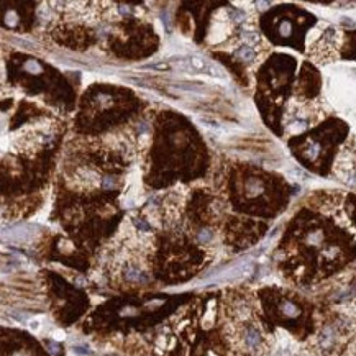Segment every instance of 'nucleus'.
<instances>
[{
	"label": "nucleus",
	"mask_w": 356,
	"mask_h": 356,
	"mask_svg": "<svg viewBox=\"0 0 356 356\" xmlns=\"http://www.w3.org/2000/svg\"><path fill=\"white\" fill-rule=\"evenodd\" d=\"M277 310H279L281 315L284 318H287V320H294V318H297L301 315L299 305L291 299H281L279 304H277Z\"/></svg>",
	"instance_id": "nucleus-6"
},
{
	"label": "nucleus",
	"mask_w": 356,
	"mask_h": 356,
	"mask_svg": "<svg viewBox=\"0 0 356 356\" xmlns=\"http://www.w3.org/2000/svg\"><path fill=\"white\" fill-rule=\"evenodd\" d=\"M48 347L51 348V352H53V353L59 355V347H57L56 343H53V342H48Z\"/></svg>",
	"instance_id": "nucleus-13"
},
{
	"label": "nucleus",
	"mask_w": 356,
	"mask_h": 356,
	"mask_svg": "<svg viewBox=\"0 0 356 356\" xmlns=\"http://www.w3.org/2000/svg\"><path fill=\"white\" fill-rule=\"evenodd\" d=\"M347 208H348V212H350V215H352V218L356 222V196H352L348 199Z\"/></svg>",
	"instance_id": "nucleus-10"
},
{
	"label": "nucleus",
	"mask_w": 356,
	"mask_h": 356,
	"mask_svg": "<svg viewBox=\"0 0 356 356\" xmlns=\"http://www.w3.org/2000/svg\"><path fill=\"white\" fill-rule=\"evenodd\" d=\"M137 227L141 228V230H145V232H148V230H150V227L143 222V220H137Z\"/></svg>",
	"instance_id": "nucleus-12"
},
{
	"label": "nucleus",
	"mask_w": 356,
	"mask_h": 356,
	"mask_svg": "<svg viewBox=\"0 0 356 356\" xmlns=\"http://www.w3.org/2000/svg\"><path fill=\"white\" fill-rule=\"evenodd\" d=\"M335 174L345 184L356 187V141L348 143L340 153L337 164H335Z\"/></svg>",
	"instance_id": "nucleus-2"
},
{
	"label": "nucleus",
	"mask_w": 356,
	"mask_h": 356,
	"mask_svg": "<svg viewBox=\"0 0 356 356\" xmlns=\"http://www.w3.org/2000/svg\"><path fill=\"white\" fill-rule=\"evenodd\" d=\"M235 56L243 62H253V61H256V57H258V53H256V50L253 48V46L243 45L235 51Z\"/></svg>",
	"instance_id": "nucleus-7"
},
{
	"label": "nucleus",
	"mask_w": 356,
	"mask_h": 356,
	"mask_svg": "<svg viewBox=\"0 0 356 356\" xmlns=\"http://www.w3.org/2000/svg\"><path fill=\"white\" fill-rule=\"evenodd\" d=\"M273 27H274V35L276 36V40H279V41H291L292 38L296 36V31H302L304 28H307V27H296V20L289 17V15H284V17H276L273 18Z\"/></svg>",
	"instance_id": "nucleus-4"
},
{
	"label": "nucleus",
	"mask_w": 356,
	"mask_h": 356,
	"mask_svg": "<svg viewBox=\"0 0 356 356\" xmlns=\"http://www.w3.org/2000/svg\"><path fill=\"white\" fill-rule=\"evenodd\" d=\"M350 51L347 54H345V57H355L356 59V31L355 33H350Z\"/></svg>",
	"instance_id": "nucleus-9"
},
{
	"label": "nucleus",
	"mask_w": 356,
	"mask_h": 356,
	"mask_svg": "<svg viewBox=\"0 0 356 356\" xmlns=\"http://www.w3.org/2000/svg\"><path fill=\"white\" fill-rule=\"evenodd\" d=\"M146 69H154V71H167L169 69V64L164 61V62H159V64H148V66H145Z\"/></svg>",
	"instance_id": "nucleus-11"
},
{
	"label": "nucleus",
	"mask_w": 356,
	"mask_h": 356,
	"mask_svg": "<svg viewBox=\"0 0 356 356\" xmlns=\"http://www.w3.org/2000/svg\"><path fill=\"white\" fill-rule=\"evenodd\" d=\"M242 38L245 41V45H248V46H258L259 45V35L258 33H254V31H243V35H242Z\"/></svg>",
	"instance_id": "nucleus-8"
},
{
	"label": "nucleus",
	"mask_w": 356,
	"mask_h": 356,
	"mask_svg": "<svg viewBox=\"0 0 356 356\" xmlns=\"http://www.w3.org/2000/svg\"><path fill=\"white\" fill-rule=\"evenodd\" d=\"M177 67L186 72H199V74H205V76H210L213 79H225V72L223 69H220L217 64H213V62L203 59L201 56H191L187 57V59L181 61Z\"/></svg>",
	"instance_id": "nucleus-3"
},
{
	"label": "nucleus",
	"mask_w": 356,
	"mask_h": 356,
	"mask_svg": "<svg viewBox=\"0 0 356 356\" xmlns=\"http://www.w3.org/2000/svg\"><path fill=\"white\" fill-rule=\"evenodd\" d=\"M345 135V127L342 123H335L332 128L328 130H320L313 135H308L305 138H299V145L292 146L294 154L299 158V161L308 164L310 167L318 169L320 163L328 159L330 156V148L335 145V138H342Z\"/></svg>",
	"instance_id": "nucleus-1"
},
{
	"label": "nucleus",
	"mask_w": 356,
	"mask_h": 356,
	"mask_svg": "<svg viewBox=\"0 0 356 356\" xmlns=\"http://www.w3.org/2000/svg\"><path fill=\"white\" fill-rule=\"evenodd\" d=\"M261 342H263V337H261L258 328L253 327V325H248L247 328H245L243 343H245V347H247V350L254 352V350H258L261 347Z\"/></svg>",
	"instance_id": "nucleus-5"
}]
</instances>
